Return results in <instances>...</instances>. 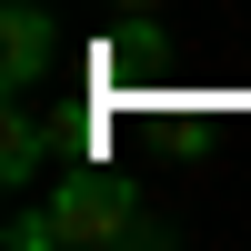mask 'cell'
Returning <instances> with one entry per match:
<instances>
[{"instance_id":"cell-2","label":"cell","mask_w":251,"mask_h":251,"mask_svg":"<svg viewBox=\"0 0 251 251\" xmlns=\"http://www.w3.org/2000/svg\"><path fill=\"white\" fill-rule=\"evenodd\" d=\"M50 71H60V10L10 0V10H0V91H10V100H30Z\"/></svg>"},{"instance_id":"cell-3","label":"cell","mask_w":251,"mask_h":251,"mask_svg":"<svg viewBox=\"0 0 251 251\" xmlns=\"http://www.w3.org/2000/svg\"><path fill=\"white\" fill-rule=\"evenodd\" d=\"M50 151H60V131L30 111V100H10V121H0V181H10V191H30Z\"/></svg>"},{"instance_id":"cell-1","label":"cell","mask_w":251,"mask_h":251,"mask_svg":"<svg viewBox=\"0 0 251 251\" xmlns=\"http://www.w3.org/2000/svg\"><path fill=\"white\" fill-rule=\"evenodd\" d=\"M151 231V201H141V181L131 171H60L50 181V201L40 211H20L10 221V251H50V241H141Z\"/></svg>"}]
</instances>
